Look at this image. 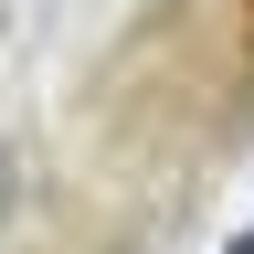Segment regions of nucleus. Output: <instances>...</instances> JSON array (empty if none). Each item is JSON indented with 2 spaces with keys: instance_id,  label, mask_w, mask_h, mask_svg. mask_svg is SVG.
<instances>
[{
  "instance_id": "f257e3e1",
  "label": "nucleus",
  "mask_w": 254,
  "mask_h": 254,
  "mask_svg": "<svg viewBox=\"0 0 254 254\" xmlns=\"http://www.w3.org/2000/svg\"><path fill=\"white\" fill-rule=\"evenodd\" d=\"M0 212H11V159H0Z\"/></svg>"
}]
</instances>
